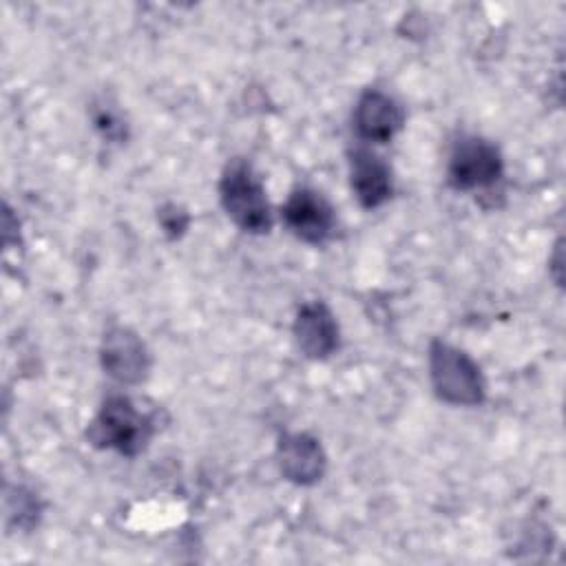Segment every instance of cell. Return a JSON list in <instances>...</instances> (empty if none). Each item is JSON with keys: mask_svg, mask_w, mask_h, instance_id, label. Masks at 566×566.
Instances as JSON below:
<instances>
[{"mask_svg": "<svg viewBox=\"0 0 566 566\" xmlns=\"http://www.w3.org/2000/svg\"><path fill=\"white\" fill-rule=\"evenodd\" d=\"M155 433V418L135 407L128 396H108L88 422L86 438L97 449H113L122 455H137Z\"/></svg>", "mask_w": 566, "mask_h": 566, "instance_id": "obj_1", "label": "cell"}, {"mask_svg": "<svg viewBox=\"0 0 566 566\" xmlns=\"http://www.w3.org/2000/svg\"><path fill=\"white\" fill-rule=\"evenodd\" d=\"M349 181L356 201L367 210L382 206L394 190L391 168L369 148H354L349 153Z\"/></svg>", "mask_w": 566, "mask_h": 566, "instance_id": "obj_10", "label": "cell"}, {"mask_svg": "<svg viewBox=\"0 0 566 566\" xmlns=\"http://www.w3.org/2000/svg\"><path fill=\"white\" fill-rule=\"evenodd\" d=\"M102 369L119 385H139L150 371V356L144 340L124 325L106 329L99 349Z\"/></svg>", "mask_w": 566, "mask_h": 566, "instance_id": "obj_6", "label": "cell"}, {"mask_svg": "<svg viewBox=\"0 0 566 566\" xmlns=\"http://www.w3.org/2000/svg\"><path fill=\"white\" fill-rule=\"evenodd\" d=\"M219 199L237 228L250 234H265L272 228V208L261 179L243 159H232L219 181Z\"/></svg>", "mask_w": 566, "mask_h": 566, "instance_id": "obj_2", "label": "cell"}, {"mask_svg": "<svg viewBox=\"0 0 566 566\" xmlns=\"http://www.w3.org/2000/svg\"><path fill=\"white\" fill-rule=\"evenodd\" d=\"M157 219H159V226H161V230L166 232L168 239H179L186 232L188 223H190L188 212L181 206H177V203L161 206Z\"/></svg>", "mask_w": 566, "mask_h": 566, "instance_id": "obj_13", "label": "cell"}, {"mask_svg": "<svg viewBox=\"0 0 566 566\" xmlns=\"http://www.w3.org/2000/svg\"><path fill=\"white\" fill-rule=\"evenodd\" d=\"M504 175V159L500 148L478 135H467L455 142L449 164L447 181L455 190L489 188Z\"/></svg>", "mask_w": 566, "mask_h": 566, "instance_id": "obj_4", "label": "cell"}, {"mask_svg": "<svg viewBox=\"0 0 566 566\" xmlns=\"http://www.w3.org/2000/svg\"><path fill=\"white\" fill-rule=\"evenodd\" d=\"M91 119H93V126L99 130V135L108 142H124L128 135V126H126L122 113L117 108H113V104L106 99L93 104Z\"/></svg>", "mask_w": 566, "mask_h": 566, "instance_id": "obj_12", "label": "cell"}, {"mask_svg": "<svg viewBox=\"0 0 566 566\" xmlns=\"http://www.w3.org/2000/svg\"><path fill=\"white\" fill-rule=\"evenodd\" d=\"M279 469L285 480L310 486L325 475L327 455L310 433H283L276 447Z\"/></svg>", "mask_w": 566, "mask_h": 566, "instance_id": "obj_9", "label": "cell"}, {"mask_svg": "<svg viewBox=\"0 0 566 566\" xmlns=\"http://www.w3.org/2000/svg\"><path fill=\"white\" fill-rule=\"evenodd\" d=\"M4 511H7V522H11L15 528L29 531L38 524L42 504L29 489L15 486L13 491H7Z\"/></svg>", "mask_w": 566, "mask_h": 566, "instance_id": "obj_11", "label": "cell"}, {"mask_svg": "<svg viewBox=\"0 0 566 566\" xmlns=\"http://www.w3.org/2000/svg\"><path fill=\"white\" fill-rule=\"evenodd\" d=\"M292 334L298 349L312 360H323L338 349V323L323 301H310L298 307Z\"/></svg>", "mask_w": 566, "mask_h": 566, "instance_id": "obj_8", "label": "cell"}, {"mask_svg": "<svg viewBox=\"0 0 566 566\" xmlns=\"http://www.w3.org/2000/svg\"><path fill=\"white\" fill-rule=\"evenodd\" d=\"M405 124L402 106L380 88H367L354 108V128L363 142L385 144Z\"/></svg>", "mask_w": 566, "mask_h": 566, "instance_id": "obj_7", "label": "cell"}, {"mask_svg": "<svg viewBox=\"0 0 566 566\" xmlns=\"http://www.w3.org/2000/svg\"><path fill=\"white\" fill-rule=\"evenodd\" d=\"M429 378L436 396L449 405L473 407L484 402L486 387L480 367L467 352L444 340L429 345Z\"/></svg>", "mask_w": 566, "mask_h": 566, "instance_id": "obj_3", "label": "cell"}, {"mask_svg": "<svg viewBox=\"0 0 566 566\" xmlns=\"http://www.w3.org/2000/svg\"><path fill=\"white\" fill-rule=\"evenodd\" d=\"M281 212L287 230L296 239L310 245H321L334 234V228H336L334 208L314 188H307V186L294 188Z\"/></svg>", "mask_w": 566, "mask_h": 566, "instance_id": "obj_5", "label": "cell"}]
</instances>
